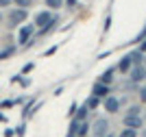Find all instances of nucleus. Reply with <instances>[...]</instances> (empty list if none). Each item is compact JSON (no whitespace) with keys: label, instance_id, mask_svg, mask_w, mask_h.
Segmentation results:
<instances>
[{"label":"nucleus","instance_id":"nucleus-1","mask_svg":"<svg viewBox=\"0 0 146 137\" xmlns=\"http://www.w3.org/2000/svg\"><path fill=\"white\" fill-rule=\"evenodd\" d=\"M105 107V111L107 113H118L120 111V107L124 105V100H120V98H116V96H107V98H103V102H100Z\"/></svg>","mask_w":146,"mask_h":137},{"label":"nucleus","instance_id":"nucleus-2","mask_svg":"<svg viewBox=\"0 0 146 137\" xmlns=\"http://www.w3.org/2000/svg\"><path fill=\"white\" fill-rule=\"evenodd\" d=\"M29 18V13H26V9H13L11 13H9V18H7V22H9V26L11 28H15L18 24H22L24 20Z\"/></svg>","mask_w":146,"mask_h":137},{"label":"nucleus","instance_id":"nucleus-3","mask_svg":"<svg viewBox=\"0 0 146 137\" xmlns=\"http://www.w3.org/2000/svg\"><path fill=\"white\" fill-rule=\"evenodd\" d=\"M122 124H124V128H133V131H142V128H144V120H142V115H124Z\"/></svg>","mask_w":146,"mask_h":137},{"label":"nucleus","instance_id":"nucleus-4","mask_svg":"<svg viewBox=\"0 0 146 137\" xmlns=\"http://www.w3.org/2000/svg\"><path fill=\"white\" fill-rule=\"evenodd\" d=\"M52 20H55V13H50V11H39V13L35 15V24H33V26L42 30L44 26H48Z\"/></svg>","mask_w":146,"mask_h":137},{"label":"nucleus","instance_id":"nucleus-5","mask_svg":"<svg viewBox=\"0 0 146 137\" xmlns=\"http://www.w3.org/2000/svg\"><path fill=\"white\" fill-rule=\"evenodd\" d=\"M90 133H94L96 137H103V135H107V133H109V120L98 118L96 122H94V126H92V131H90Z\"/></svg>","mask_w":146,"mask_h":137},{"label":"nucleus","instance_id":"nucleus-6","mask_svg":"<svg viewBox=\"0 0 146 137\" xmlns=\"http://www.w3.org/2000/svg\"><path fill=\"white\" fill-rule=\"evenodd\" d=\"M33 33H35V26H33V24H29V26H22V28L18 30V44H20V46H26V44L31 42Z\"/></svg>","mask_w":146,"mask_h":137},{"label":"nucleus","instance_id":"nucleus-7","mask_svg":"<svg viewBox=\"0 0 146 137\" xmlns=\"http://www.w3.org/2000/svg\"><path fill=\"white\" fill-rule=\"evenodd\" d=\"M129 78H131V83H142L146 78V68L144 66H133L129 70Z\"/></svg>","mask_w":146,"mask_h":137},{"label":"nucleus","instance_id":"nucleus-8","mask_svg":"<svg viewBox=\"0 0 146 137\" xmlns=\"http://www.w3.org/2000/svg\"><path fill=\"white\" fill-rule=\"evenodd\" d=\"M92 96H96V98H107L109 96V85H105V83H96L94 87H92Z\"/></svg>","mask_w":146,"mask_h":137},{"label":"nucleus","instance_id":"nucleus-9","mask_svg":"<svg viewBox=\"0 0 146 137\" xmlns=\"http://www.w3.org/2000/svg\"><path fill=\"white\" fill-rule=\"evenodd\" d=\"M131 68H133V61L129 59V54H127V57H122V59H120V63L116 66V70H120L122 74H127V72L131 70Z\"/></svg>","mask_w":146,"mask_h":137},{"label":"nucleus","instance_id":"nucleus-10","mask_svg":"<svg viewBox=\"0 0 146 137\" xmlns=\"http://www.w3.org/2000/svg\"><path fill=\"white\" fill-rule=\"evenodd\" d=\"M92 131V126L87 124V120L85 122H79V126H76V137H87Z\"/></svg>","mask_w":146,"mask_h":137},{"label":"nucleus","instance_id":"nucleus-11","mask_svg":"<svg viewBox=\"0 0 146 137\" xmlns=\"http://www.w3.org/2000/svg\"><path fill=\"white\" fill-rule=\"evenodd\" d=\"M87 115H90V109L83 105V107H79L76 109V113H74V120H79V122H85L87 120Z\"/></svg>","mask_w":146,"mask_h":137},{"label":"nucleus","instance_id":"nucleus-12","mask_svg":"<svg viewBox=\"0 0 146 137\" xmlns=\"http://www.w3.org/2000/svg\"><path fill=\"white\" fill-rule=\"evenodd\" d=\"M129 59L133 61V66H142V59H144V54H142L140 50H133V52L129 54Z\"/></svg>","mask_w":146,"mask_h":137},{"label":"nucleus","instance_id":"nucleus-13","mask_svg":"<svg viewBox=\"0 0 146 137\" xmlns=\"http://www.w3.org/2000/svg\"><path fill=\"white\" fill-rule=\"evenodd\" d=\"M100 102H103L100 98H96V96H90V98H87V102H85V107L92 111V109H96L98 105H100Z\"/></svg>","mask_w":146,"mask_h":137},{"label":"nucleus","instance_id":"nucleus-14","mask_svg":"<svg viewBox=\"0 0 146 137\" xmlns=\"http://www.w3.org/2000/svg\"><path fill=\"white\" fill-rule=\"evenodd\" d=\"M111 81H113V68H111V70H107L103 74V76H100V81H98V83H105V85H109Z\"/></svg>","mask_w":146,"mask_h":137},{"label":"nucleus","instance_id":"nucleus-15","mask_svg":"<svg viewBox=\"0 0 146 137\" xmlns=\"http://www.w3.org/2000/svg\"><path fill=\"white\" fill-rule=\"evenodd\" d=\"M46 7H48V9H52V11H57V9H61V7H63V0H46Z\"/></svg>","mask_w":146,"mask_h":137},{"label":"nucleus","instance_id":"nucleus-16","mask_svg":"<svg viewBox=\"0 0 146 137\" xmlns=\"http://www.w3.org/2000/svg\"><path fill=\"white\" fill-rule=\"evenodd\" d=\"M57 22H59V15H55V20H52V22H50L48 26H44V28L39 30V35H46V33H50V30H52V28L57 26Z\"/></svg>","mask_w":146,"mask_h":137},{"label":"nucleus","instance_id":"nucleus-17","mask_svg":"<svg viewBox=\"0 0 146 137\" xmlns=\"http://www.w3.org/2000/svg\"><path fill=\"white\" fill-rule=\"evenodd\" d=\"M127 115H142V105H133V107H129Z\"/></svg>","mask_w":146,"mask_h":137},{"label":"nucleus","instance_id":"nucleus-18","mask_svg":"<svg viewBox=\"0 0 146 137\" xmlns=\"http://www.w3.org/2000/svg\"><path fill=\"white\" fill-rule=\"evenodd\" d=\"M118 137H137V131H133V128H122Z\"/></svg>","mask_w":146,"mask_h":137},{"label":"nucleus","instance_id":"nucleus-19","mask_svg":"<svg viewBox=\"0 0 146 137\" xmlns=\"http://www.w3.org/2000/svg\"><path fill=\"white\" fill-rule=\"evenodd\" d=\"M15 5H18V9H29L31 5H33V0H13Z\"/></svg>","mask_w":146,"mask_h":137},{"label":"nucleus","instance_id":"nucleus-20","mask_svg":"<svg viewBox=\"0 0 146 137\" xmlns=\"http://www.w3.org/2000/svg\"><path fill=\"white\" fill-rule=\"evenodd\" d=\"M13 52H15V48H13V46L5 48V50H2V52H0V59H7V57H11Z\"/></svg>","mask_w":146,"mask_h":137},{"label":"nucleus","instance_id":"nucleus-21","mask_svg":"<svg viewBox=\"0 0 146 137\" xmlns=\"http://www.w3.org/2000/svg\"><path fill=\"white\" fill-rule=\"evenodd\" d=\"M140 105H146V85L140 87Z\"/></svg>","mask_w":146,"mask_h":137},{"label":"nucleus","instance_id":"nucleus-22","mask_svg":"<svg viewBox=\"0 0 146 137\" xmlns=\"http://www.w3.org/2000/svg\"><path fill=\"white\" fill-rule=\"evenodd\" d=\"M142 39H146V26H144V28L140 30V35L135 37V42H142Z\"/></svg>","mask_w":146,"mask_h":137},{"label":"nucleus","instance_id":"nucleus-23","mask_svg":"<svg viewBox=\"0 0 146 137\" xmlns=\"http://www.w3.org/2000/svg\"><path fill=\"white\" fill-rule=\"evenodd\" d=\"M33 68H35V63H26V66L22 68V72H24V74H29V72L33 70Z\"/></svg>","mask_w":146,"mask_h":137},{"label":"nucleus","instance_id":"nucleus-24","mask_svg":"<svg viewBox=\"0 0 146 137\" xmlns=\"http://www.w3.org/2000/svg\"><path fill=\"white\" fill-rule=\"evenodd\" d=\"M13 105H15V100H5V102H2V107H5V109L13 107Z\"/></svg>","mask_w":146,"mask_h":137},{"label":"nucleus","instance_id":"nucleus-25","mask_svg":"<svg viewBox=\"0 0 146 137\" xmlns=\"http://www.w3.org/2000/svg\"><path fill=\"white\" fill-rule=\"evenodd\" d=\"M137 50H140V52H142V54H144V52H146V39H142V44H140V48H137Z\"/></svg>","mask_w":146,"mask_h":137},{"label":"nucleus","instance_id":"nucleus-26","mask_svg":"<svg viewBox=\"0 0 146 137\" xmlns=\"http://www.w3.org/2000/svg\"><path fill=\"white\" fill-rule=\"evenodd\" d=\"M63 5L66 7H76V0H63Z\"/></svg>","mask_w":146,"mask_h":137},{"label":"nucleus","instance_id":"nucleus-27","mask_svg":"<svg viewBox=\"0 0 146 137\" xmlns=\"http://www.w3.org/2000/svg\"><path fill=\"white\" fill-rule=\"evenodd\" d=\"M11 2H13V0H0V9H2V7H9Z\"/></svg>","mask_w":146,"mask_h":137},{"label":"nucleus","instance_id":"nucleus-28","mask_svg":"<svg viewBox=\"0 0 146 137\" xmlns=\"http://www.w3.org/2000/svg\"><path fill=\"white\" fill-rule=\"evenodd\" d=\"M76 109H79V105H72V107H70V115H72V118H74V113H76Z\"/></svg>","mask_w":146,"mask_h":137},{"label":"nucleus","instance_id":"nucleus-29","mask_svg":"<svg viewBox=\"0 0 146 137\" xmlns=\"http://www.w3.org/2000/svg\"><path fill=\"white\" fill-rule=\"evenodd\" d=\"M137 135H140V137H146V128H142V131H137Z\"/></svg>","mask_w":146,"mask_h":137},{"label":"nucleus","instance_id":"nucleus-30","mask_svg":"<svg viewBox=\"0 0 146 137\" xmlns=\"http://www.w3.org/2000/svg\"><path fill=\"white\" fill-rule=\"evenodd\" d=\"M103 137H118V135H113V133H107V135H103Z\"/></svg>","mask_w":146,"mask_h":137},{"label":"nucleus","instance_id":"nucleus-31","mask_svg":"<svg viewBox=\"0 0 146 137\" xmlns=\"http://www.w3.org/2000/svg\"><path fill=\"white\" fill-rule=\"evenodd\" d=\"M142 66H144V68H146V54H144V59H142Z\"/></svg>","mask_w":146,"mask_h":137},{"label":"nucleus","instance_id":"nucleus-32","mask_svg":"<svg viewBox=\"0 0 146 137\" xmlns=\"http://www.w3.org/2000/svg\"><path fill=\"white\" fill-rule=\"evenodd\" d=\"M0 122H5V115H2V113H0Z\"/></svg>","mask_w":146,"mask_h":137},{"label":"nucleus","instance_id":"nucleus-33","mask_svg":"<svg viewBox=\"0 0 146 137\" xmlns=\"http://www.w3.org/2000/svg\"><path fill=\"white\" fill-rule=\"evenodd\" d=\"M2 20H5V15H2V13H0V22H2Z\"/></svg>","mask_w":146,"mask_h":137}]
</instances>
